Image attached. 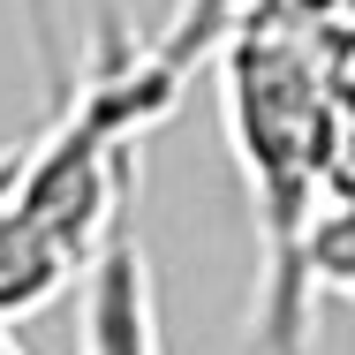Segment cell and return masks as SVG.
<instances>
[{"instance_id":"6","label":"cell","mask_w":355,"mask_h":355,"mask_svg":"<svg viewBox=\"0 0 355 355\" xmlns=\"http://www.w3.org/2000/svg\"><path fill=\"white\" fill-rule=\"evenodd\" d=\"M31 46H38V69H46V106L61 114V98H69V61H61V38H53V0H31Z\"/></svg>"},{"instance_id":"5","label":"cell","mask_w":355,"mask_h":355,"mask_svg":"<svg viewBox=\"0 0 355 355\" xmlns=\"http://www.w3.org/2000/svg\"><path fill=\"white\" fill-rule=\"evenodd\" d=\"M242 23H272V31H302V38H355V0H250Z\"/></svg>"},{"instance_id":"3","label":"cell","mask_w":355,"mask_h":355,"mask_svg":"<svg viewBox=\"0 0 355 355\" xmlns=\"http://www.w3.org/2000/svg\"><path fill=\"white\" fill-rule=\"evenodd\" d=\"M302 287H310V295H348L355 302V197L318 212L310 242H302Z\"/></svg>"},{"instance_id":"4","label":"cell","mask_w":355,"mask_h":355,"mask_svg":"<svg viewBox=\"0 0 355 355\" xmlns=\"http://www.w3.org/2000/svg\"><path fill=\"white\" fill-rule=\"evenodd\" d=\"M355 197V38L333 46V151H325V205Z\"/></svg>"},{"instance_id":"2","label":"cell","mask_w":355,"mask_h":355,"mask_svg":"<svg viewBox=\"0 0 355 355\" xmlns=\"http://www.w3.org/2000/svg\"><path fill=\"white\" fill-rule=\"evenodd\" d=\"M83 355H166L159 348L151 272H144V250H137L129 219L106 234V250L83 272Z\"/></svg>"},{"instance_id":"8","label":"cell","mask_w":355,"mask_h":355,"mask_svg":"<svg viewBox=\"0 0 355 355\" xmlns=\"http://www.w3.org/2000/svg\"><path fill=\"white\" fill-rule=\"evenodd\" d=\"M0 355H23V348H15V333H8V325H0Z\"/></svg>"},{"instance_id":"1","label":"cell","mask_w":355,"mask_h":355,"mask_svg":"<svg viewBox=\"0 0 355 355\" xmlns=\"http://www.w3.org/2000/svg\"><path fill=\"white\" fill-rule=\"evenodd\" d=\"M227 144L257 212V340L265 355H302L310 287L302 242L325 212V151H333V38H302L272 23H242L219 53Z\"/></svg>"},{"instance_id":"7","label":"cell","mask_w":355,"mask_h":355,"mask_svg":"<svg viewBox=\"0 0 355 355\" xmlns=\"http://www.w3.org/2000/svg\"><path fill=\"white\" fill-rule=\"evenodd\" d=\"M38 144V137H31ZM31 144H0V205L15 197V182H23V166H31Z\"/></svg>"}]
</instances>
